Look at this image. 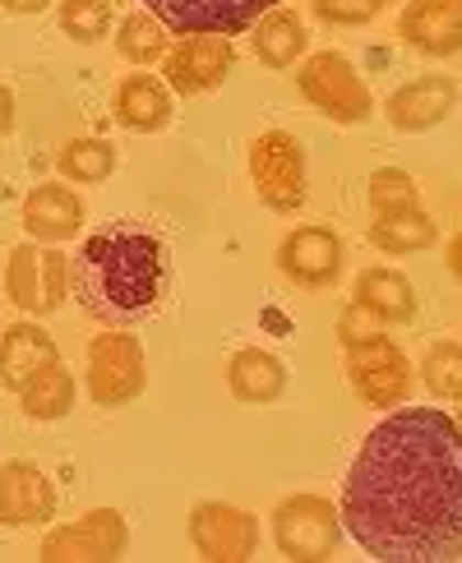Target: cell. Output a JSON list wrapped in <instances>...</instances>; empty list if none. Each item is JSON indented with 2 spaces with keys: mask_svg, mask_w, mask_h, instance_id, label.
<instances>
[{
  "mask_svg": "<svg viewBox=\"0 0 462 563\" xmlns=\"http://www.w3.org/2000/svg\"><path fill=\"white\" fill-rule=\"evenodd\" d=\"M310 10L323 23H342V29H356V23H370L380 14L375 0H310Z\"/></svg>",
  "mask_w": 462,
  "mask_h": 563,
  "instance_id": "cell-30",
  "label": "cell"
},
{
  "mask_svg": "<svg viewBox=\"0 0 462 563\" xmlns=\"http://www.w3.org/2000/svg\"><path fill=\"white\" fill-rule=\"evenodd\" d=\"M116 121L134 134H157L172 121V88L148 69H134L116 88Z\"/></svg>",
  "mask_w": 462,
  "mask_h": 563,
  "instance_id": "cell-18",
  "label": "cell"
},
{
  "mask_svg": "<svg viewBox=\"0 0 462 563\" xmlns=\"http://www.w3.org/2000/svg\"><path fill=\"white\" fill-rule=\"evenodd\" d=\"M268 527H273V545L283 550V559H296V563L333 559L342 541V512L323 495H287L273 508Z\"/></svg>",
  "mask_w": 462,
  "mask_h": 563,
  "instance_id": "cell-4",
  "label": "cell"
},
{
  "mask_svg": "<svg viewBox=\"0 0 462 563\" xmlns=\"http://www.w3.org/2000/svg\"><path fill=\"white\" fill-rule=\"evenodd\" d=\"M375 333H384V323L365 310V305H346L342 310V319H338V338H342V346H352V342H365V338H375Z\"/></svg>",
  "mask_w": 462,
  "mask_h": 563,
  "instance_id": "cell-31",
  "label": "cell"
},
{
  "mask_svg": "<svg viewBox=\"0 0 462 563\" xmlns=\"http://www.w3.org/2000/svg\"><path fill=\"white\" fill-rule=\"evenodd\" d=\"M250 180L273 213H296L306 203L310 176H306V148L287 130H264L250 144Z\"/></svg>",
  "mask_w": 462,
  "mask_h": 563,
  "instance_id": "cell-6",
  "label": "cell"
},
{
  "mask_svg": "<svg viewBox=\"0 0 462 563\" xmlns=\"http://www.w3.org/2000/svg\"><path fill=\"white\" fill-rule=\"evenodd\" d=\"M19 407L29 420H61L69 416V407H75V374H69L61 361L46 365L37 379H29L19 388Z\"/></svg>",
  "mask_w": 462,
  "mask_h": 563,
  "instance_id": "cell-23",
  "label": "cell"
},
{
  "mask_svg": "<svg viewBox=\"0 0 462 563\" xmlns=\"http://www.w3.org/2000/svg\"><path fill=\"white\" fill-rule=\"evenodd\" d=\"M277 268H283L287 282H296L306 291L333 287L342 273V236L329 227H296L277 245Z\"/></svg>",
  "mask_w": 462,
  "mask_h": 563,
  "instance_id": "cell-13",
  "label": "cell"
},
{
  "mask_svg": "<svg viewBox=\"0 0 462 563\" xmlns=\"http://www.w3.org/2000/svg\"><path fill=\"white\" fill-rule=\"evenodd\" d=\"M277 5L283 0H144V10L176 37H195V33L237 37Z\"/></svg>",
  "mask_w": 462,
  "mask_h": 563,
  "instance_id": "cell-8",
  "label": "cell"
},
{
  "mask_svg": "<svg viewBox=\"0 0 462 563\" xmlns=\"http://www.w3.org/2000/svg\"><path fill=\"white\" fill-rule=\"evenodd\" d=\"M190 541L208 563H245L260 554V518L237 504H195L190 508Z\"/></svg>",
  "mask_w": 462,
  "mask_h": 563,
  "instance_id": "cell-12",
  "label": "cell"
},
{
  "mask_svg": "<svg viewBox=\"0 0 462 563\" xmlns=\"http://www.w3.org/2000/svg\"><path fill=\"white\" fill-rule=\"evenodd\" d=\"M421 384L430 388V397H444L458 402L462 397V342H435L421 361Z\"/></svg>",
  "mask_w": 462,
  "mask_h": 563,
  "instance_id": "cell-27",
  "label": "cell"
},
{
  "mask_svg": "<svg viewBox=\"0 0 462 563\" xmlns=\"http://www.w3.org/2000/svg\"><path fill=\"white\" fill-rule=\"evenodd\" d=\"M231 65H237L231 37L195 33L167 46V56H162V84L180 92V98H199V92H213L231 75Z\"/></svg>",
  "mask_w": 462,
  "mask_h": 563,
  "instance_id": "cell-10",
  "label": "cell"
},
{
  "mask_svg": "<svg viewBox=\"0 0 462 563\" xmlns=\"http://www.w3.org/2000/svg\"><path fill=\"white\" fill-rule=\"evenodd\" d=\"M84 227V199L69 185L46 180L23 199V231L33 241H69Z\"/></svg>",
  "mask_w": 462,
  "mask_h": 563,
  "instance_id": "cell-17",
  "label": "cell"
},
{
  "mask_svg": "<svg viewBox=\"0 0 462 563\" xmlns=\"http://www.w3.org/2000/svg\"><path fill=\"white\" fill-rule=\"evenodd\" d=\"M365 195H370V208H375V218H384V213H403V208H416V180L407 176V172H398V167H380L375 176H370V185H365Z\"/></svg>",
  "mask_w": 462,
  "mask_h": 563,
  "instance_id": "cell-29",
  "label": "cell"
},
{
  "mask_svg": "<svg viewBox=\"0 0 462 563\" xmlns=\"http://www.w3.org/2000/svg\"><path fill=\"white\" fill-rule=\"evenodd\" d=\"M342 531L380 563L462 559V430L439 407H403L365 434L342 481Z\"/></svg>",
  "mask_w": 462,
  "mask_h": 563,
  "instance_id": "cell-1",
  "label": "cell"
},
{
  "mask_svg": "<svg viewBox=\"0 0 462 563\" xmlns=\"http://www.w3.org/2000/svg\"><path fill=\"white\" fill-rule=\"evenodd\" d=\"M458 107V84L449 75H421L403 88H393V98L384 102L388 125L398 134H426Z\"/></svg>",
  "mask_w": 462,
  "mask_h": 563,
  "instance_id": "cell-14",
  "label": "cell"
},
{
  "mask_svg": "<svg viewBox=\"0 0 462 563\" xmlns=\"http://www.w3.org/2000/svg\"><path fill=\"white\" fill-rule=\"evenodd\" d=\"M449 273L462 282V231H458V236L449 241Z\"/></svg>",
  "mask_w": 462,
  "mask_h": 563,
  "instance_id": "cell-34",
  "label": "cell"
},
{
  "mask_svg": "<svg viewBox=\"0 0 462 563\" xmlns=\"http://www.w3.org/2000/svg\"><path fill=\"white\" fill-rule=\"evenodd\" d=\"M88 397L98 407H125L134 402L148 384V361L144 346L125 328H107L88 342Z\"/></svg>",
  "mask_w": 462,
  "mask_h": 563,
  "instance_id": "cell-5",
  "label": "cell"
},
{
  "mask_svg": "<svg viewBox=\"0 0 462 563\" xmlns=\"http://www.w3.org/2000/svg\"><path fill=\"white\" fill-rule=\"evenodd\" d=\"M453 420H458V430H462V397H458V416Z\"/></svg>",
  "mask_w": 462,
  "mask_h": 563,
  "instance_id": "cell-35",
  "label": "cell"
},
{
  "mask_svg": "<svg viewBox=\"0 0 462 563\" xmlns=\"http://www.w3.org/2000/svg\"><path fill=\"white\" fill-rule=\"evenodd\" d=\"M52 361H61V356H56V342H52L46 328L10 323L6 333H0V384H6L10 393H19L29 379H37Z\"/></svg>",
  "mask_w": 462,
  "mask_h": 563,
  "instance_id": "cell-19",
  "label": "cell"
},
{
  "mask_svg": "<svg viewBox=\"0 0 462 563\" xmlns=\"http://www.w3.org/2000/svg\"><path fill=\"white\" fill-rule=\"evenodd\" d=\"M227 388L237 402H250V407H264V402H277L287 388V365L273 356V351H260V346H245L231 356L227 365Z\"/></svg>",
  "mask_w": 462,
  "mask_h": 563,
  "instance_id": "cell-20",
  "label": "cell"
},
{
  "mask_svg": "<svg viewBox=\"0 0 462 563\" xmlns=\"http://www.w3.org/2000/svg\"><path fill=\"white\" fill-rule=\"evenodd\" d=\"M435 222L421 213V208H403V213H384L370 222V245L384 254H421L435 245Z\"/></svg>",
  "mask_w": 462,
  "mask_h": 563,
  "instance_id": "cell-24",
  "label": "cell"
},
{
  "mask_svg": "<svg viewBox=\"0 0 462 563\" xmlns=\"http://www.w3.org/2000/svg\"><path fill=\"white\" fill-rule=\"evenodd\" d=\"M14 130V92L0 84V139H6Z\"/></svg>",
  "mask_w": 462,
  "mask_h": 563,
  "instance_id": "cell-32",
  "label": "cell"
},
{
  "mask_svg": "<svg viewBox=\"0 0 462 563\" xmlns=\"http://www.w3.org/2000/svg\"><path fill=\"white\" fill-rule=\"evenodd\" d=\"M69 291L107 328L148 319L167 291V245L144 222H107L69 260Z\"/></svg>",
  "mask_w": 462,
  "mask_h": 563,
  "instance_id": "cell-2",
  "label": "cell"
},
{
  "mask_svg": "<svg viewBox=\"0 0 462 563\" xmlns=\"http://www.w3.org/2000/svg\"><path fill=\"white\" fill-rule=\"evenodd\" d=\"M56 518V485L33 462L0 466V527H42Z\"/></svg>",
  "mask_w": 462,
  "mask_h": 563,
  "instance_id": "cell-15",
  "label": "cell"
},
{
  "mask_svg": "<svg viewBox=\"0 0 462 563\" xmlns=\"http://www.w3.org/2000/svg\"><path fill=\"white\" fill-rule=\"evenodd\" d=\"M6 296L23 314H56L69 296V260L61 250H42L37 241L10 250Z\"/></svg>",
  "mask_w": 462,
  "mask_h": 563,
  "instance_id": "cell-9",
  "label": "cell"
},
{
  "mask_svg": "<svg viewBox=\"0 0 462 563\" xmlns=\"http://www.w3.org/2000/svg\"><path fill=\"white\" fill-rule=\"evenodd\" d=\"M130 545V527L116 508H92L79 522L56 527L42 541V563H107Z\"/></svg>",
  "mask_w": 462,
  "mask_h": 563,
  "instance_id": "cell-11",
  "label": "cell"
},
{
  "mask_svg": "<svg viewBox=\"0 0 462 563\" xmlns=\"http://www.w3.org/2000/svg\"><path fill=\"white\" fill-rule=\"evenodd\" d=\"M296 88L319 115H329L338 125H361L375 111V98H370L365 79L356 75V65L342 52H315L300 60L296 69Z\"/></svg>",
  "mask_w": 462,
  "mask_h": 563,
  "instance_id": "cell-3",
  "label": "cell"
},
{
  "mask_svg": "<svg viewBox=\"0 0 462 563\" xmlns=\"http://www.w3.org/2000/svg\"><path fill=\"white\" fill-rule=\"evenodd\" d=\"M352 300L365 305L380 323H411L416 319V291L403 273L393 268H365L352 287Z\"/></svg>",
  "mask_w": 462,
  "mask_h": 563,
  "instance_id": "cell-21",
  "label": "cell"
},
{
  "mask_svg": "<svg viewBox=\"0 0 462 563\" xmlns=\"http://www.w3.org/2000/svg\"><path fill=\"white\" fill-rule=\"evenodd\" d=\"M458 10H462V0H458Z\"/></svg>",
  "mask_w": 462,
  "mask_h": 563,
  "instance_id": "cell-37",
  "label": "cell"
},
{
  "mask_svg": "<svg viewBox=\"0 0 462 563\" xmlns=\"http://www.w3.org/2000/svg\"><path fill=\"white\" fill-rule=\"evenodd\" d=\"M46 5H52V0H0V10L6 14H37Z\"/></svg>",
  "mask_w": 462,
  "mask_h": 563,
  "instance_id": "cell-33",
  "label": "cell"
},
{
  "mask_svg": "<svg viewBox=\"0 0 462 563\" xmlns=\"http://www.w3.org/2000/svg\"><path fill=\"white\" fill-rule=\"evenodd\" d=\"M56 172L75 185H98L116 172V148L107 139H69L56 153Z\"/></svg>",
  "mask_w": 462,
  "mask_h": 563,
  "instance_id": "cell-26",
  "label": "cell"
},
{
  "mask_svg": "<svg viewBox=\"0 0 462 563\" xmlns=\"http://www.w3.org/2000/svg\"><path fill=\"white\" fill-rule=\"evenodd\" d=\"M167 29L148 14V10H134L121 19V29H116V52H121L130 65H162V56H167Z\"/></svg>",
  "mask_w": 462,
  "mask_h": 563,
  "instance_id": "cell-25",
  "label": "cell"
},
{
  "mask_svg": "<svg viewBox=\"0 0 462 563\" xmlns=\"http://www.w3.org/2000/svg\"><path fill=\"white\" fill-rule=\"evenodd\" d=\"M310 46V33L300 23L296 10H268L260 23H254V56H260L268 69H292Z\"/></svg>",
  "mask_w": 462,
  "mask_h": 563,
  "instance_id": "cell-22",
  "label": "cell"
},
{
  "mask_svg": "<svg viewBox=\"0 0 462 563\" xmlns=\"http://www.w3.org/2000/svg\"><path fill=\"white\" fill-rule=\"evenodd\" d=\"M346 351V384H352V393L361 397L365 407H375V411H393V407H403L407 402V393H411V365L403 356V346L375 333V338H365V342H352V346H342Z\"/></svg>",
  "mask_w": 462,
  "mask_h": 563,
  "instance_id": "cell-7",
  "label": "cell"
},
{
  "mask_svg": "<svg viewBox=\"0 0 462 563\" xmlns=\"http://www.w3.org/2000/svg\"><path fill=\"white\" fill-rule=\"evenodd\" d=\"M384 5H393V0H375V10H384Z\"/></svg>",
  "mask_w": 462,
  "mask_h": 563,
  "instance_id": "cell-36",
  "label": "cell"
},
{
  "mask_svg": "<svg viewBox=\"0 0 462 563\" xmlns=\"http://www.w3.org/2000/svg\"><path fill=\"white\" fill-rule=\"evenodd\" d=\"M61 33L69 42H102L111 33V5L107 0H65L61 5Z\"/></svg>",
  "mask_w": 462,
  "mask_h": 563,
  "instance_id": "cell-28",
  "label": "cell"
},
{
  "mask_svg": "<svg viewBox=\"0 0 462 563\" xmlns=\"http://www.w3.org/2000/svg\"><path fill=\"white\" fill-rule=\"evenodd\" d=\"M398 37L426 56H458L462 52L458 0H407V10L398 14Z\"/></svg>",
  "mask_w": 462,
  "mask_h": 563,
  "instance_id": "cell-16",
  "label": "cell"
}]
</instances>
